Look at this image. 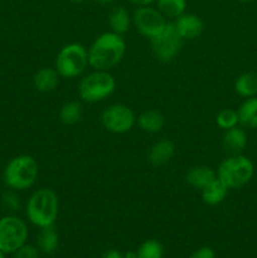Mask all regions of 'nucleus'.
I'll return each mask as SVG.
<instances>
[{"mask_svg": "<svg viewBox=\"0 0 257 258\" xmlns=\"http://www.w3.org/2000/svg\"><path fill=\"white\" fill-rule=\"evenodd\" d=\"M88 66L96 71H110L125 57L126 42L122 35L106 32L88 48Z\"/></svg>", "mask_w": 257, "mask_h": 258, "instance_id": "obj_1", "label": "nucleus"}, {"mask_svg": "<svg viewBox=\"0 0 257 258\" xmlns=\"http://www.w3.org/2000/svg\"><path fill=\"white\" fill-rule=\"evenodd\" d=\"M59 213V199L54 190L39 188L29 197L25 204L28 221L38 228L52 227Z\"/></svg>", "mask_w": 257, "mask_h": 258, "instance_id": "obj_2", "label": "nucleus"}, {"mask_svg": "<svg viewBox=\"0 0 257 258\" xmlns=\"http://www.w3.org/2000/svg\"><path fill=\"white\" fill-rule=\"evenodd\" d=\"M39 175V165L30 155H18L7 164L3 173L5 185L15 191L32 188Z\"/></svg>", "mask_w": 257, "mask_h": 258, "instance_id": "obj_3", "label": "nucleus"}, {"mask_svg": "<svg viewBox=\"0 0 257 258\" xmlns=\"http://www.w3.org/2000/svg\"><path fill=\"white\" fill-rule=\"evenodd\" d=\"M216 173L217 178L228 189H241L253 178L254 165L251 159L238 154L224 159Z\"/></svg>", "mask_w": 257, "mask_h": 258, "instance_id": "obj_4", "label": "nucleus"}, {"mask_svg": "<svg viewBox=\"0 0 257 258\" xmlns=\"http://www.w3.org/2000/svg\"><path fill=\"white\" fill-rule=\"evenodd\" d=\"M115 88L116 81L110 71L92 70L80 81L78 96L83 102L97 103L110 97Z\"/></svg>", "mask_w": 257, "mask_h": 258, "instance_id": "obj_5", "label": "nucleus"}, {"mask_svg": "<svg viewBox=\"0 0 257 258\" xmlns=\"http://www.w3.org/2000/svg\"><path fill=\"white\" fill-rule=\"evenodd\" d=\"M88 67V50L80 43H70L58 52L54 68L62 78L75 80Z\"/></svg>", "mask_w": 257, "mask_h": 258, "instance_id": "obj_6", "label": "nucleus"}, {"mask_svg": "<svg viewBox=\"0 0 257 258\" xmlns=\"http://www.w3.org/2000/svg\"><path fill=\"white\" fill-rule=\"evenodd\" d=\"M28 226L17 216H5L0 218V251L14 253L27 243Z\"/></svg>", "mask_w": 257, "mask_h": 258, "instance_id": "obj_7", "label": "nucleus"}, {"mask_svg": "<svg viewBox=\"0 0 257 258\" xmlns=\"http://www.w3.org/2000/svg\"><path fill=\"white\" fill-rule=\"evenodd\" d=\"M183 38L179 35L173 22L168 23L165 29L151 39V49L158 60L163 63L171 62L180 53L183 47Z\"/></svg>", "mask_w": 257, "mask_h": 258, "instance_id": "obj_8", "label": "nucleus"}, {"mask_svg": "<svg viewBox=\"0 0 257 258\" xmlns=\"http://www.w3.org/2000/svg\"><path fill=\"white\" fill-rule=\"evenodd\" d=\"M168 19L151 5L138 7L133 14V24L143 37L153 39L165 29Z\"/></svg>", "mask_w": 257, "mask_h": 258, "instance_id": "obj_9", "label": "nucleus"}, {"mask_svg": "<svg viewBox=\"0 0 257 258\" xmlns=\"http://www.w3.org/2000/svg\"><path fill=\"white\" fill-rule=\"evenodd\" d=\"M136 122V116L128 106L123 103H113L105 108L101 115V123L112 134H126L133 130Z\"/></svg>", "mask_w": 257, "mask_h": 258, "instance_id": "obj_10", "label": "nucleus"}, {"mask_svg": "<svg viewBox=\"0 0 257 258\" xmlns=\"http://www.w3.org/2000/svg\"><path fill=\"white\" fill-rule=\"evenodd\" d=\"M176 32L179 33L183 40H193L202 34L204 29L203 20L197 14L184 13L173 22Z\"/></svg>", "mask_w": 257, "mask_h": 258, "instance_id": "obj_11", "label": "nucleus"}, {"mask_svg": "<svg viewBox=\"0 0 257 258\" xmlns=\"http://www.w3.org/2000/svg\"><path fill=\"white\" fill-rule=\"evenodd\" d=\"M175 145L169 139H161L151 145L148 153V161L154 166H163L173 159Z\"/></svg>", "mask_w": 257, "mask_h": 258, "instance_id": "obj_12", "label": "nucleus"}, {"mask_svg": "<svg viewBox=\"0 0 257 258\" xmlns=\"http://www.w3.org/2000/svg\"><path fill=\"white\" fill-rule=\"evenodd\" d=\"M60 78L62 77L54 67H43L35 72L33 77V85L38 92L50 93L57 90Z\"/></svg>", "mask_w": 257, "mask_h": 258, "instance_id": "obj_13", "label": "nucleus"}, {"mask_svg": "<svg viewBox=\"0 0 257 258\" xmlns=\"http://www.w3.org/2000/svg\"><path fill=\"white\" fill-rule=\"evenodd\" d=\"M247 143H248L247 134L242 126L239 127L238 125L236 127L226 130V133H224L223 148L231 155H238V154H241L246 149Z\"/></svg>", "mask_w": 257, "mask_h": 258, "instance_id": "obj_14", "label": "nucleus"}, {"mask_svg": "<svg viewBox=\"0 0 257 258\" xmlns=\"http://www.w3.org/2000/svg\"><path fill=\"white\" fill-rule=\"evenodd\" d=\"M217 178V173L212 168L206 165H197L189 169L185 174V180L193 188L202 189L208 185L212 180Z\"/></svg>", "mask_w": 257, "mask_h": 258, "instance_id": "obj_15", "label": "nucleus"}, {"mask_svg": "<svg viewBox=\"0 0 257 258\" xmlns=\"http://www.w3.org/2000/svg\"><path fill=\"white\" fill-rule=\"evenodd\" d=\"M108 25L111 32L116 34L123 35L128 32L131 24H133V17L130 15L128 10L123 7H116L108 14Z\"/></svg>", "mask_w": 257, "mask_h": 258, "instance_id": "obj_16", "label": "nucleus"}, {"mask_svg": "<svg viewBox=\"0 0 257 258\" xmlns=\"http://www.w3.org/2000/svg\"><path fill=\"white\" fill-rule=\"evenodd\" d=\"M138 120L139 127L149 134H156L163 130L165 125V117L158 110H146L139 115Z\"/></svg>", "mask_w": 257, "mask_h": 258, "instance_id": "obj_17", "label": "nucleus"}, {"mask_svg": "<svg viewBox=\"0 0 257 258\" xmlns=\"http://www.w3.org/2000/svg\"><path fill=\"white\" fill-rule=\"evenodd\" d=\"M228 190L229 189L218 178H216L208 185H206L202 189V199L208 206H218V204H221L226 199Z\"/></svg>", "mask_w": 257, "mask_h": 258, "instance_id": "obj_18", "label": "nucleus"}, {"mask_svg": "<svg viewBox=\"0 0 257 258\" xmlns=\"http://www.w3.org/2000/svg\"><path fill=\"white\" fill-rule=\"evenodd\" d=\"M239 125L244 128H257V96L246 98L238 110Z\"/></svg>", "mask_w": 257, "mask_h": 258, "instance_id": "obj_19", "label": "nucleus"}, {"mask_svg": "<svg viewBox=\"0 0 257 258\" xmlns=\"http://www.w3.org/2000/svg\"><path fill=\"white\" fill-rule=\"evenodd\" d=\"M234 91L237 95L243 98L257 96V73L246 72L238 76L234 81Z\"/></svg>", "mask_w": 257, "mask_h": 258, "instance_id": "obj_20", "label": "nucleus"}, {"mask_svg": "<svg viewBox=\"0 0 257 258\" xmlns=\"http://www.w3.org/2000/svg\"><path fill=\"white\" fill-rule=\"evenodd\" d=\"M83 115V108L81 105L80 101H68V102L63 103L62 107H60L59 113H58V117L59 121L63 125H76L77 122H80L81 118Z\"/></svg>", "mask_w": 257, "mask_h": 258, "instance_id": "obj_21", "label": "nucleus"}, {"mask_svg": "<svg viewBox=\"0 0 257 258\" xmlns=\"http://www.w3.org/2000/svg\"><path fill=\"white\" fill-rule=\"evenodd\" d=\"M155 3L166 19H176L186 10V0H156Z\"/></svg>", "mask_w": 257, "mask_h": 258, "instance_id": "obj_22", "label": "nucleus"}, {"mask_svg": "<svg viewBox=\"0 0 257 258\" xmlns=\"http://www.w3.org/2000/svg\"><path fill=\"white\" fill-rule=\"evenodd\" d=\"M58 243H59V237H58V233L53 228V226L42 228L39 237H38V246L43 253H53L57 249Z\"/></svg>", "mask_w": 257, "mask_h": 258, "instance_id": "obj_23", "label": "nucleus"}, {"mask_svg": "<svg viewBox=\"0 0 257 258\" xmlns=\"http://www.w3.org/2000/svg\"><path fill=\"white\" fill-rule=\"evenodd\" d=\"M216 123L222 130H229L239 125L238 111L233 108H223L216 116Z\"/></svg>", "mask_w": 257, "mask_h": 258, "instance_id": "obj_24", "label": "nucleus"}, {"mask_svg": "<svg viewBox=\"0 0 257 258\" xmlns=\"http://www.w3.org/2000/svg\"><path fill=\"white\" fill-rule=\"evenodd\" d=\"M138 258H163V246L156 239H148L138 249Z\"/></svg>", "mask_w": 257, "mask_h": 258, "instance_id": "obj_25", "label": "nucleus"}, {"mask_svg": "<svg viewBox=\"0 0 257 258\" xmlns=\"http://www.w3.org/2000/svg\"><path fill=\"white\" fill-rule=\"evenodd\" d=\"M2 199L5 208L10 209V211H19L20 201H19V197L15 194V190L10 189V190L5 191V193L3 194Z\"/></svg>", "mask_w": 257, "mask_h": 258, "instance_id": "obj_26", "label": "nucleus"}, {"mask_svg": "<svg viewBox=\"0 0 257 258\" xmlns=\"http://www.w3.org/2000/svg\"><path fill=\"white\" fill-rule=\"evenodd\" d=\"M14 258H39V253L34 246L25 243L17 252H14Z\"/></svg>", "mask_w": 257, "mask_h": 258, "instance_id": "obj_27", "label": "nucleus"}, {"mask_svg": "<svg viewBox=\"0 0 257 258\" xmlns=\"http://www.w3.org/2000/svg\"><path fill=\"white\" fill-rule=\"evenodd\" d=\"M189 258H216V253L209 247H202L190 254Z\"/></svg>", "mask_w": 257, "mask_h": 258, "instance_id": "obj_28", "label": "nucleus"}, {"mask_svg": "<svg viewBox=\"0 0 257 258\" xmlns=\"http://www.w3.org/2000/svg\"><path fill=\"white\" fill-rule=\"evenodd\" d=\"M127 2L135 7H146V5H151L153 3H155L156 0H127Z\"/></svg>", "mask_w": 257, "mask_h": 258, "instance_id": "obj_29", "label": "nucleus"}, {"mask_svg": "<svg viewBox=\"0 0 257 258\" xmlns=\"http://www.w3.org/2000/svg\"><path fill=\"white\" fill-rule=\"evenodd\" d=\"M102 258H123V256L120 253V252L116 251V249H111V251L106 252Z\"/></svg>", "mask_w": 257, "mask_h": 258, "instance_id": "obj_30", "label": "nucleus"}, {"mask_svg": "<svg viewBox=\"0 0 257 258\" xmlns=\"http://www.w3.org/2000/svg\"><path fill=\"white\" fill-rule=\"evenodd\" d=\"M93 2L97 3V4H100V5H108V4H111V3L115 2V0H93Z\"/></svg>", "mask_w": 257, "mask_h": 258, "instance_id": "obj_31", "label": "nucleus"}, {"mask_svg": "<svg viewBox=\"0 0 257 258\" xmlns=\"http://www.w3.org/2000/svg\"><path fill=\"white\" fill-rule=\"evenodd\" d=\"M123 258H138V253L136 252H127Z\"/></svg>", "mask_w": 257, "mask_h": 258, "instance_id": "obj_32", "label": "nucleus"}, {"mask_svg": "<svg viewBox=\"0 0 257 258\" xmlns=\"http://www.w3.org/2000/svg\"><path fill=\"white\" fill-rule=\"evenodd\" d=\"M70 2H72V3H76V4H81V3H85L86 0H70Z\"/></svg>", "mask_w": 257, "mask_h": 258, "instance_id": "obj_33", "label": "nucleus"}, {"mask_svg": "<svg viewBox=\"0 0 257 258\" xmlns=\"http://www.w3.org/2000/svg\"><path fill=\"white\" fill-rule=\"evenodd\" d=\"M238 2H242V3H251V2H256V0H238Z\"/></svg>", "mask_w": 257, "mask_h": 258, "instance_id": "obj_34", "label": "nucleus"}, {"mask_svg": "<svg viewBox=\"0 0 257 258\" xmlns=\"http://www.w3.org/2000/svg\"><path fill=\"white\" fill-rule=\"evenodd\" d=\"M0 258H5V253H4V252L0 251Z\"/></svg>", "mask_w": 257, "mask_h": 258, "instance_id": "obj_35", "label": "nucleus"}]
</instances>
